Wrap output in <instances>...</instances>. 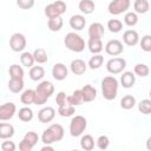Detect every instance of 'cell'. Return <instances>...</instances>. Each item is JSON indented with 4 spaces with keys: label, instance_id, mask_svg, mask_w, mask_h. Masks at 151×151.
<instances>
[{
    "label": "cell",
    "instance_id": "obj_1",
    "mask_svg": "<svg viewBox=\"0 0 151 151\" xmlns=\"http://www.w3.org/2000/svg\"><path fill=\"white\" fill-rule=\"evenodd\" d=\"M54 93V85L48 81L44 80L39 83L35 87V105H44L46 101L51 98V96Z\"/></svg>",
    "mask_w": 151,
    "mask_h": 151
},
{
    "label": "cell",
    "instance_id": "obj_2",
    "mask_svg": "<svg viewBox=\"0 0 151 151\" xmlns=\"http://www.w3.org/2000/svg\"><path fill=\"white\" fill-rule=\"evenodd\" d=\"M118 86H119V83L117 78H114L113 76L104 77L101 80V93L104 99L106 100L116 99L118 94Z\"/></svg>",
    "mask_w": 151,
    "mask_h": 151
},
{
    "label": "cell",
    "instance_id": "obj_3",
    "mask_svg": "<svg viewBox=\"0 0 151 151\" xmlns=\"http://www.w3.org/2000/svg\"><path fill=\"white\" fill-rule=\"evenodd\" d=\"M64 127L60 124H51L41 134V142L44 144H53L64 138Z\"/></svg>",
    "mask_w": 151,
    "mask_h": 151
},
{
    "label": "cell",
    "instance_id": "obj_4",
    "mask_svg": "<svg viewBox=\"0 0 151 151\" xmlns=\"http://www.w3.org/2000/svg\"><path fill=\"white\" fill-rule=\"evenodd\" d=\"M64 45L66 46L67 50L76 53H80L85 50V40L76 32H70L65 35Z\"/></svg>",
    "mask_w": 151,
    "mask_h": 151
},
{
    "label": "cell",
    "instance_id": "obj_5",
    "mask_svg": "<svg viewBox=\"0 0 151 151\" xmlns=\"http://www.w3.org/2000/svg\"><path fill=\"white\" fill-rule=\"evenodd\" d=\"M87 127V120L85 117L78 114L74 116L70 122V134L72 137H80Z\"/></svg>",
    "mask_w": 151,
    "mask_h": 151
},
{
    "label": "cell",
    "instance_id": "obj_6",
    "mask_svg": "<svg viewBox=\"0 0 151 151\" xmlns=\"http://www.w3.org/2000/svg\"><path fill=\"white\" fill-rule=\"evenodd\" d=\"M66 4L63 0H55L48 5H46L45 7V15L51 19V18H57V17H61L65 12H66Z\"/></svg>",
    "mask_w": 151,
    "mask_h": 151
},
{
    "label": "cell",
    "instance_id": "obj_7",
    "mask_svg": "<svg viewBox=\"0 0 151 151\" xmlns=\"http://www.w3.org/2000/svg\"><path fill=\"white\" fill-rule=\"evenodd\" d=\"M131 6V0H112L109 4V13L112 15H119L126 13Z\"/></svg>",
    "mask_w": 151,
    "mask_h": 151
},
{
    "label": "cell",
    "instance_id": "obj_8",
    "mask_svg": "<svg viewBox=\"0 0 151 151\" xmlns=\"http://www.w3.org/2000/svg\"><path fill=\"white\" fill-rule=\"evenodd\" d=\"M125 67H126V60L122 57L111 58L106 63V70L111 74H119L125 70Z\"/></svg>",
    "mask_w": 151,
    "mask_h": 151
},
{
    "label": "cell",
    "instance_id": "obj_9",
    "mask_svg": "<svg viewBox=\"0 0 151 151\" xmlns=\"http://www.w3.org/2000/svg\"><path fill=\"white\" fill-rule=\"evenodd\" d=\"M27 41H26V37L22 33H13L9 38V47L13 52H22L26 48Z\"/></svg>",
    "mask_w": 151,
    "mask_h": 151
},
{
    "label": "cell",
    "instance_id": "obj_10",
    "mask_svg": "<svg viewBox=\"0 0 151 151\" xmlns=\"http://www.w3.org/2000/svg\"><path fill=\"white\" fill-rule=\"evenodd\" d=\"M105 52L106 54L109 55H112V57H118L123 52H124V46H123V42L118 39H112V40H109L105 45Z\"/></svg>",
    "mask_w": 151,
    "mask_h": 151
},
{
    "label": "cell",
    "instance_id": "obj_11",
    "mask_svg": "<svg viewBox=\"0 0 151 151\" xmlns=\"http://www.w3.org/2000/svg\"><path fill=\"white\" fill-rule=\"evenodd\" d=\"M17 112V106L14 103H5L0 106V120L1 122H6L9 120L14 117Z\"/></svg>",
    "mask_w": 151,
    "mask_h": 151
},
{
    "label": "cell",
    "instance_id": "obj_12",
    "mask_svg": "<svg viewBox=\"0 0 151 151\" xmlns=\"http://www.w3.org/2000/svg\"><path fill=\"white\" fill-rule=\"evenodd\" d=\"M54 117H55V110L52 106L42 107L38 112V119H39L40 123H44V124L51 123L54 119Z\"/></svg>",
    "mask_w": 151,
    "mask_h": 151
},
{
    "label": "cell",
    "instance_id": "obj_13",
    "mask_svg": "<svg viewBox=\"0 0 151 151\" xmlns=\"http://www.w3.org/2000/svg\"><path fill=\"white\" fill-rule=\"evenodd\" d=\"M68 74V70L66 67V65H64L63 63H55L52 67V76L55 80L61 81L64 79H66Z\"/></svg>",
    "mask_w": 151,
    "mask_h": 151
},
{
    "label": "cell",
    "instance_id": "obj_14",
    "mask_svg": "<svg viewBox=\"0 0 151 151\" xmlns=\"http://www.w3.org/2000/svg\"><path fill=\"white\" fill-rule=\"evenodd\" d=\"M140 38L136 29H126L123 33V41L127 46H136L139 42Z\"/></svg>",
    "mask_w": 151,
    "mask_h": 151
},
{
    "label": "cell",
    "instance_id": "obj_15",
    "mask_svg": "<svg viewBox=\"0 0 151 151\" xmlns=\"http://www.w3.org/2000/svg\"><path fill=\"white\" fill-rule=\"evenodd\" d=\"M87 64L83 60V59H73L72 61H71V64H70V70H71V72L73 73V74H76V76H81V74H84L85 72H86V70H87Z\"/></svg>",
    "mask_w": 151,
    "mask_h": 151
},
{
    "label": "cell",
    "instance_id": "obj_16",
    "mask_svg": "<svg viewBox=\"0 0 151 151\" xmlns=\"http://www.w3.org/2000/svg\"><path fill=\"white\" fill-rule=\"evenodd\" d=\"M88 38H97V39H101L105 29H104V25L100 22H92L88 27Z\"/></svg>",
    "mask_w": 151,
    "mask_h": 151
},
{
    "label": "cell",
    "instance_id": "obj_17",
    "mask_svg": "<svg viewBox=\"0 0 151 151\" xmlns=\"http://www.w3.org/2000/svg\"><path fill=\"white\" fill-rule=\"evenodd\" d=\"M86 25V19L83 14H74L70 18V26L74 31H81Z\"/></svg>",
    "mask_w": 151,
    "mask_h": 151
},
{
    "label": "cell",
    "instance_id": "obj_18",
    "mask_svg": "<svg viewBox=\"0 0 151 151\" xmlns=\"http://www.w3.org/2000/svg\"><path fill=\"white\" fill-rule=\"evenodd\" d=\"M136 83V76H134V72H131V71H126V72H123L122 76H120V84L124 88H131L133 87Z\"/></svg>",
    "mask_w": 151,
    "mask_h": 151
},
{
    "label": "cell",
    "instance_id": "obj_19",
    "mask_svg": "<svg viewBox=\"0 0 151 151\" xmlns=\"http://www.w3.org/2000/svg\"><path fill=\"white\" fill-rule=\"evenodd\" d=\"M81 93H83L84 103L93 101V100L97 98V90H96V87H93V86L90 85V84L84 85V86L81 87Z\"/></svg>",
    "mask_w": 151,
    "mask_h": 151
},
{
    "label": "cell",
    "instance_id": "obj_20",
    "mask_svg": "<svg viewBox=\"0 0 151 151\" xmlns=\"http://www.w3.org/2000/svg\"><path fill=\"white\" fill-rule=\"evenodd\" d=\"M87 47H88V51L93 54H99L104 50L101 39H97V38H88Z\"/></svg>",
    "mask_w": 151,
    "mask_h": 151
},
{
    "label": "cell",
    "instance_id": "obj_21",
    "mask_svg": "<svg viewBox=\"0 0 151 151\" xmlns=\"http://www.w3.org/2000/svg\"><path fill=\"white\" fill-rule=\"evenodd\" d=\"M14 126L9 123H0V138L4 139H11L14 136Z\"/></svg>",
    "mask_w": 151,
    "mask_h": 151
},
{
    "label": "cell",
    "instance_id": "obj_22",
    "mask_svg": "<svg viewBox=\"0 0 151 151\" xmlns=\"http://www.w3.org/2000/svg\"><path fill=\"white\" fill-rule=\"evenodd\" d=\"M20 101L26 106H28L31 104H34V101H35V90H32V88L25 90L20 94Z\"/></svg>",
    "mask_w": 151,
    "mask_h": 151
},
{
    "label": "cell",
    "instance_id": "obj_23",
    "mask_svg": "<svg viewBox=\"0 0 151 151\" xmlns=\"http://www.w3.org/2000/svg\"><path fill=\"white\" fill-rule=\"evenodd\" d=\"M7 86H8V90L12 93H20L24 90V79H20V78H11Z\"/></svg>",
    "mask_w": 151,
    "mask_h": 151
},
{
    "label": "cell",
    "instance_id": "obj_24",
    "mask_svg": "<svg viewBox=\"0 0 151 151\" xmlns=\"http://www.w3.org/2000/svg\"><path fill=\"white\" fill-rule=\"evenodd\" d=\"M78 8L83 14H91L94 12L96 5L93 0H80L78 4Z\"/></svg>",
    "mask_w": 151,
    "mask_h": 151
},
{
    "label": "cell",
    "instance_id": "obj_25",
    "mask_svg": "<svg viewBox=\"0 0 151 151\" xmlns=\"http://www.w3.org/2000/svg\"><path fill=\"white\" fill-rule=\"evenodd\" d=\"M67 103L73 105V106H79L84 103V98H83V93H81V88L73 91V93L71 96H67Z\"/></svg>",
    "mask_w": 151,
    "mask_h": 151
},
{
    "label": "cell",
    "instance_id": "obj_26",
    "mask_svg": "<svg viewBox=\"0 0 151 151\" xmlns=\"http://www.w3.org/2000/svg\"><path fill=\"white\" fill-rule=\"evenodd\" d=\"M33 116H34V113H33V110L31 109V107H28V106H24V107H21L20 110H19V112H18V117H19V119L21 120V122H24V123H28V122H31L32 119H33Z\"/></svg>",
    "mask_w": 151,
    "mask_h": 151
},
{
    "label": "cell",
    "instance_id": "obj_27",
    "mask_svg": "<svg viewBox=\"0 0 151 151\" xmlns=\"http://www.w3.org/2000/svg\"><path fill=\"white\" fill-rule=\"evenodd\" d=\"M133 9L138 14H145L150 9V2L147 0H134Z\"/></svg>",
    "mask_w": 151,
    "mask_h": 151
},
{
    "label": "cell",
    "instance_id": "obj_28",
    "mask_svg": "<svg viewBox=\"0 0 151 151\" xmlns=\"http://www.w3.org/2000/svg\"><path fill=\"white\" fill-rule=\"evenodd\" d=\"M64 25V20L61 17H57V18H51L47 21V27L50 31L52 32H59L63 28Z\"/></svg>",
    "mask_w": 151,
    "mask_h": 151
},
{
    "label": "cell",
    "instance_id": "obj_29",
    "mask_svg": "<svg viewBox=\"0 0 151 151\" xmlns=\"http://www.w3.org/2000/svg\"><path fill=\"white\" fill-rule=\"evenodd\" d=\"M29 78L33 80V81H39L44 78L45 76V70L42 66H32L29 68Z\"/></svg>",
    "mask_w": 151,
    "mask_h": 151
},
{
    "label": "cell",
    "instance_id": "obj_30",
    "mask_svg": "<svg viewBox=\"0 0 151 151\" xmlns=\"http://www.w3.org/2000/svg\"><path fill=\"white\" fill-rule=\"evenodd\" d=\"M80 147L85 151H91L94 147V139L91 134H84L80 138Z\"/></svg>",
    "mask_w": 151,
    "mask_h": 151
},
{
    "label": "cell",
    "instance_id": "obj_31",
    "mask_svg": "<svg viewBox=\"0 0 151 151\" xmlns=\"http://www.w3.org/2000/svg\"><path fill=\"white\" fill-rule=\"evenodd\" d=\"M136 104H137V100L132 94H126L120 100V107L124 110H131L136 106Z\"/></svg>",
    "mask_w": 151,
    "mask_h": 151
},
{
    "label": "cell",
    "instance_id": "obj_32",
    "mask_svg": "<svg viewBox=\"0 0 151 151\" xmlns=\"http://www.w3.org/2000/svg\"><path fill=\"white\" fill-rule=\"evenodd\" d=\"M20 63H21L22 66H25L27 68H31L34 65V63H35L33 53H31V52H22L21 55H20Z\"/></svg>",
    "mask_w": 151,
    "mask_h": 151
},
{
    "label": "cell",
    "instance_id": "obj_33",
    "mask_svg": "<svg viewBox=\"0 0 151 151\" xmlns=\"http://www.w3.org/2000/svg\"><path fill=\"white\" fill-rule=\"evenodd\" d=\"M74 107H76V106H73V105L66 103L65 105H61V106L58 107V113H59V116H61V117H64V118L71 117V116H73L74 112H76V109H74Z\"/></svg>",
    "mask_w": 151,
    "mask_h": 151
},
{
    "label": "cell",
    "instance_id": "obj_34",
    "mask_svg": "<svg viewBox=\"0 0 151 151\" xmlns=\"http://www.w3.org/2000/svg\"><path fill=\"white\" fill-rule=\"evenodd\" d=\"M104 63V57L99 53V54H93V57L90 58L88 63H87V66L91 68V70H98Z\"/></svg>",
    "mask_w": 151,
    "mask_h": 151
},
{
    "label": "cell",
    "instance_id": "obj_35",
    "mask_svg": "<svg viewBox=\"0 0 151 151\" xmlns=\"http://www.w3.org/2000/svg\"><path fill=\"white\" fill-rule=\"evenodd\" d=\"M138 13H136L134 11L133 12H126L125 15H124V22L125 25H127L129 27H133L138 24Z\"/></svg>",
    "mask_w": 151,
    "mask_h": 151
},
{
    "label": "cell",
    "instance_id": "obj_36",
    "mask_svg": "<svg viewBox=\"0 0 151 151\" xmlns=\"http://www.w3.org/2000/svg\"><path fill=\"white\" fill-rule=\"evenodd\" d=\"M133 72H134L136 76L142 77V78H145V77H147V76L150 74V68H149V66H147L146 64L139 63V64H136V65H134Z\"/></svg>",
    "mask_w": 151,
    "mask_h": 151
},
{
    "label": "cell",
    "instance_id": "obj_37",
    "mask_svg": "<svg viewBox=\"0 0 151 151\" xmlns=\"http://www.w3.org/2000/svg\"><path fill=\"white\" fill-rule=\"evenodd\" d=\"M33 55H34L35 63H38V64H45V63H47V60H48L47 52H46L44 48H40V47L34 50Z\"/></svg>",
    "mask_w": 151,
    "mask_h": 151
},
{
    "label": "cell",
    "instance_id": "obj_38",
    "mask_svg": "<svg viewBox=\"0 0 151 151\" xmlns=\"http://www.w3.org/2000/svg\"><path fill=\"white\" fill-rule=\"evenodd\" d=\"M107 28L111 33H119L123 29V22L119 19H110L107 21Z\"/></svg>",
    "mask_w": 151,
    "mask_h": 151
},
{
    "label": "cell",
    "instance_id": "obj_39",
    "mask_svg": "<svg viewBox=\"0 0 151 151\" xmlns=\"http://www.w3.org/2000/svg\"><path fill=\"white\" fill-rule=\"evenodd\" d=\"M8 73L11 76V78H20L24 79V68L21 66H19L18 64H13L9 66L8 68Z\"/></svg>",
    "mask_w": 151,
    "mask_h": 151
},
{
    "label": "cell",
    "instance_id": "obj_40",
    "mask_svg": "<svg viewBox=\"0 0 151 151\" xmlns=\"http://www.w3.org/2000/svg\"><path fill=\"white\" fill-rule=\"evenodd\" d=\"M138 111L143 114L151 113V99H143L138 103Z\"/></svg>",
    "mask_w": 151,
    "mask_h": 151
},
{
    "label": "cell",
    "instance_id": "obj_41",
    "mask_svg": "<svg viewBox=\"0 0 151 151\" xmlns=\"http://www.w3.org/2000/svg\"><path fill=\"white\" fill-rule=\"evenodd\" d=\"M140 48L144 52H151V34H145L139 40Z\"/></svg>",
    "mask_w": 151,
    "mask_h": 151
},
{
    "label": "cell",
    "instance_id": "obj_42",
    "mask_svg": "<svg viewBox=\"0 0 151 151\" xmlns=\"http://www.w3.org/2000/svg\"><path fill=\"white\" fill-rule=\"evenodd\" d=\"M96 144L98 146V149L100 150H106L110 146V138L105 134H101L98 137V139L96 140Z\"/></svg>",
    "mask_w": 151,
    "mask_h": 151
},
{
    "label": "cell",
    "instance_id": "obj_43",
    "mask_svg": "<svg viewBox=\"0 0 151 151\" xmlns=\"http://www.w3.org/2000/svg\"><path fill=\"white\" fill-rule=\"evenodd\" d=\"M24 139H26V140H27V142H29L33 146H35V145H37V143H38V140H39V136H38V133H37V132H34V131H28V132H26V133H25Z\"/></svg>",
    "mask_w": 151,
    "mask_h": 151
},
{
    "label": "cell",
    "instance_id": "obj_44",
    "mask_svg": "<svg viewBox=\"0 0 151 151\" xmlns=\"http://www.w3.org/2000/svg\"><path fill=\"white\" fill-rule=\"evenodd\" d=\"M35 4V0H17V6L21 9H31Z\"/></svg>",
    "mask_w": 151,
    "mask_h": 151
},
{
    "label": "cell",
    "instance_id": "obj_45",
    "mask_svg": "<svg viewBox=\"0 0 151 151\" xmlns=\"http://www.w3.org/2000/svg\"><path fill=\"white\" fill-rule=\"evenodd\" d=\"M0 147H1L2 151H15V149H17L14 142H12L11 139H4Z\"/></svg>",
    "mask_w": 151,
    "mask_h": 151
},
{
    "label": "cell",
    "instance_id": "obj_46",
    "mask_svg": "<svg viewBox=\"0 0 151 151\" xmlns=\"http://www.w3.org/2000/svg\"><path fill=\"white\" fill-rule=\"evenodd\" d=\"M55 103L58 106H61V105H65L67 103V96L65 92L60 91L57 93V97H55Z\"/></svg>",
    "mask_w": 151,
    "mask_h": 151
},
{
    "label": "cell",
    "instance_id": "obj_47",
    "mask_svg": "<svg viewBox=\"0 0 151 151\" xmlns=\"http://www.w3.org/2000/svg\"><path fill=\"white\" fill-rule=\"evenodd\" d=\"M33 147H34V146H33L29 142H27L26 139H24V138H22V140L19 143V150H20V151H32Z\"/></svg>",
    "mask_w": 151,
    "mask_h": 151
},
{
    "label": "cell",
    "instance_id": "obj_48",
    "mask_svg": "<svg viewBox=\"0 0 151 151\" xmlns=\"http://www.w3.org/2000/svg\"><path fill=\"white\" fill-rule=\"evenodd\" d=\"M40 150H41V151H46V150H47V151H53L54 147L51 146V144H44V146H42Z\"/></svg>",
    "mask_w": 151,
    "mask_h": 151
},
{
    "label": "cell",
    "instance_id": "obj_49",
    "mask_svg": "<svg viewBox=\"0 0 151 151\" xmlns=\"http://www.w3.org/2000/svg\"><path fill=\"white\" fill-rule=\"evenodd\" d=\"M145 145H146V149L151 151V137H149V138L146 139V144H145Z\"/></svg>",
    "mask_w": 151,
    "mask_h": 151
},
{
    "label": "cell",
    "instance_id": "obj_50",
    "mask_svg": "<svg viewBox=\"0 0 151 151\" xmlns=\"http://www.w3.org/2000/svg\"><path fill=\"white\" fill-rule=\"evenodd\" d=\"M149 96H150V99H151V90H150V92H149Z\"/></svg>",
    "mask_w": 151,
    "mask_h": 151
}]
</instances>
